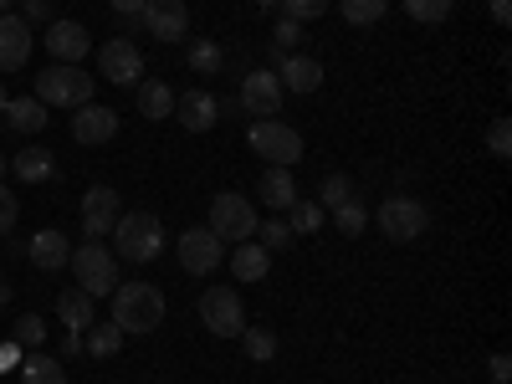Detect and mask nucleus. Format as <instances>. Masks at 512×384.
I'll use <instances>...</instances> for the list:
<instances>
[{"label":"nucleus","mask_w":512,"mask_h":384,"mask_svg":"<svg viewBox=\"0 0 512 384\" xmlns=\"http://www.w3.org/2000/svg\"><path fill=\"white\" fill-rule=\"evenodd\" d=\"M113 323L123 333H154L164 323V292L154 282H118L113 287Z\"/></svg>","instance_id":"1"},{"label":"nucleus","mask_w":512,"mask_h":384,"mask_svg":"<svg viewBox=\"0 0 512 384\" xmlns=\"http://www.w3.org/2000/svg\"><path fill=\"white\" fill-rule=\"evenodd\" d=\"M164 251V226L154 210H123L118 226H113V256H123V262H154V256Z\"/></svg>","instance_id":"2"},{"label":"nucleus","mask_w":512,"mask_h":384,"mask_svg":"<svg viewBox=\"0 0 512 384\" xmlns=\"http://www.w3.org/2000/svg\"><path fill=\"white\" fill-rule=\"evenodd\" d=\"M36 98L47 108H82V103H93V72L57 62L47 72H36Z\"/></svg>","instance_id":"3"},{"label":"nucleus","mask_w":512,"mask_h":384,"mask_svg":"<svg viewBox=\"0 0 512 384\" xmlns=\"http://www.w3.org/2000/svg\"><path fill=\"white\" fill-rule=\"evenodd\" d=\"M374 221H379V231L390 236L395 246H410V241H420L425 231H431V210H425L415 195H384Z\"/></svg>","instance_id":"4"},{"label":"nucleus","mask_w":512,"mask_h":384,"mask_svg":"<svg viewBox=\"0 0 512 384\" xmlns=\"http://www.w3.org/2000/svg\"><path fill=\"white\" fill-rule=\"evenodd\" d=\"M246 144H251V154H262L267 164H282V169H292L297 159H303V134L282 118H256Z\"/></svg>","instance_id":"5"},{"label":"nucleus","mask_w":512,"mask_h":384,"mask_svg":"<svg viewBox=\"0 0 512 384\" xmlns=\"http://www.w3.org/2000/svg\"><path fill=\"white\" fill-rule=\"evenodd\" d=\"M72 277H77V287L88 292V297H113V287H118V272H113V251L103 246V241H82L77 251H72Z\"/></svg>","instance_id":"6"},{"label":"nucleus","mask_w":512,"mask_h":384,"mask_svg":"<svg viewBox=\"0 0 512 384\" xmlns=\"http://www.w3.org/2000/svg\"><path fill=\"white\" fill-rule=\"evenodd\" d=\"M200 318H205V328L216 333V338H241V328H246V303H241V292H236L231 282L205 287V292H200Z\"/></svg>","instance_id":"7"},{"label":"nucleus","mask_w":512,"mask_h":384,"mask_svg":"<svg viewBox=\"0 0 512 384\" xmlns=\"http://www.w3.org/2000/svg\"><path fill=\"white\" fill-rule=\"evenodd\" d=\"M205 226L216 231L221 241H251V236H256V210H251L246 195L221 190L216 200H210V221H205Z\"/></svg>","instance_id":"8"},{"label":"nucleus","mask_w":512,"mask_h":384,"mask_svg":"<svg viewBox=\"0 0 512 384\" xmlns=\"http://www.w3.org/2000/svg\"><path fill=\"white\" fill-rule=\"evenodd\" d=\"M175 251H180V267H185L190 277H210V272L226 262V241L210 231V226H190V231H180Z\"/></svg>","instance_id":"9"},{"label":"nucleus","mask_w":512,"mask_h":384,"mask_svg":"<svg viewBox=\"0 0 512 384\" xmlns=\"http://www.w3.org/2000/svg\"><path fill=\"white\" fill-rule=\"evenodd\" d=\"M139 31H149L154 41H164V47H175V41L190 36V6L185 0H144Z\"/></svg>","instance_id":"10"},{"label":"nucleus","mask_w":512,"mask_h":384,"mask_svg":"<svg viewBox=\"0 0 512 384\" xmlns=\"http://www.w3.org/2000/svg\"><path fill=\"white\" fill-rule=\"evenodd\" d=\"M118 216H123V200H118L113 185H93L88 195H82V231H88V241L113 236Z\"/></svg>","instance_id":"11"},{"label":"nucleus","mask_w":512,"mask_h":384,"mask_svg":"<svg viewBox=\"0 0 512 384\" xmlns=\"http://www.w3.org/2000/svg\"><path fill=\"white\" fill-rule=\"evenodd\" d=\"M98 72L108 77V82H118V88H139L144 82V57H139V47L134 41H108V47H98Z\"/></svg>","instance_id":"12"},{"label":"nucleus","mask_w":512,"mask_h":384,"mask_svg":"<svg viewBox=\"0 0 512 384\" xmlns=\"http://www.w3.org/2000/svg\"><path fill=\"white\" fill-rule=\"evenodd\" d=\"M72 139H77L82 149L113 144V139H118V113L103 108V103H82V108L72 113Z\"/></svg>","instance_id":"13"},{"label":"nucleus","mask_w":512,"mask_h":384,"mask_svg":"<svg viewBox=\"0 0 512 384\" xmlns=\"http://www.w3.org/2000/svg\"><path fill=\"white\" fill-rule=\"evenodd\" d=\"M241 108H246L251 118H277V113H282V82H277V72H246V82H241Z\"/></svg>","instance_id":"14"},{"label":"nucleus","mask_w":512,"mask_h":384,"mask_svg":"<svg viewBox=\"0 0 512 384\" xmlns=\"http://www.w3.org/2000/svg\"><path fill=\"white\" fill-rule=\"evenodd\" d=\"M31 62V21L6 11L0 16V72H21Z\"/></svg>","instance_id":"15"},{"label":"nucleus","mask_w":512,"mask_h":384,"mask_svg":"<svg viewBox=\"0 0 512 384\" xmlns=\"http://www.w3.org/2000/svg\"><path fill=\"white\" fill-rule=\"evenodd\" d=\"M47 52H52L57 62L77 67L82 57L93 52V36H88V26H82V21H52V26H47Z\"/></svg>","instance_id":"16"},{"label":"nucleus","mask_w":512,"mask_h":384,"mask_svg":"<svg viewBox=\"0 0 512 384\" xmlns=\"http://www.w3.org/2000/svg\"><path fill=\"white\" fill-rule=\"evenodd\" d=\"M277 82H282V93H318L323 88V67L308 52H287L277 62Z\"/></svg>","instance_id":"17"},{"label":"nucleus","mask_w":512,"mask_h":384,"mask_svg":"<svg viewBox=\"0 0 512 384\" xmlns=\"http://www.w3.org/2000/svg\"><path fill=\"white\" fill-rule=\"evenodd\" d=\"M26 256H31V267H36V272H67V262H72V241H67L62 231H36L31 246H26Z\"/></svg>","instance_id":"18"},{"label":"nucleus","mask_w":512,"mask_h":384,"mask_svg":"<svg viewBox=\"0 0 512 384\" xmlns=\"http://www.w3.org/2000/svg\"><path fill=\"white\" fill-rule=\"evenodd\" d=\"M175 118L190 128V134H210V128H216V118H221V103L210 98V93H200V88H190V93L175 98Z\"/></svg>","instance_id":"19"},{"label":"nucleus","mask_w":512,"mask_h":384,"mask_svg":"<svg viewBox=\"0 0 512 384\" xmlns=\"http://www.w3.org/2000/svg\"><path fill=\"white\" fill-rule=\"evenodd\" d=\"M0 123H6V128H16L21 139H31V134H41V128L52 123V113H47V103H41V98H31V93H26V98H11V103H6Z\"/></svg>","instance_id":"20"},{"label":"nucleus","mask_w":512,"mask_h":384,"mask_svg":"<svg viewBox=\"0 0 512 384\" xmlns=\"http://www.w3.org/2000/svg\"><path fill=\"white\" fill-rule=\"evenodd\" d=\"M267 272H272V251H267L262 241H236V251H231V277H236V282H267Z\"/></svg>","instance_id":"21"},{"label":"nucleus","mask_w":512,"mask_h":384,"mask_svg":"<svg viewBox=\"0 0 512 384\" xmlns=\"http://www.w3.org/2000/svg\"><path fill=\"white\" fill-rule=\"evenodd\" d=\"M256 195H262V205H272V216H287V205L297 200L292 169H282V164H267V175H262V185H256Z\"/></svg>","instance_id":"22"},{"label":"nucleus","mask_w":512,"mask_h":384,"mask_svg":"<svg viewBox=\"0 0 512 384\" xmlns=\"http://www.w3.org/2000/svg\"><path fill=\"white\" fill-rule=\"evenodd\" d=\"M57 318H62L72 333H88V328L98 323V313H93V297L82 292V287H67V292L57 297Z\"/></svg>","instance_id":"23"},{"label":"nucleus","mask_w":512,"mask_h":384,"mask_svg":"<svg viewBox=\"0 0 512 384\" xmlns=\"http://www.w3.org/2000/svg\"><path fill=\"white\" fill-rule=\"evenodd\" d=\"M11 169H16V180H26V185H41V180H52V175H57V159H52V149L31 144V149H21V154L11 159Z\"/></svg>","instance_id":"24"},{"label":"nucleus","mask_w":512,"mask_h":384,"mask_svg":"<svg viewBox=\"0 0 512 384\" xmlns=\"http://www.w3.org/2000/svg\"><path fill=\"white\" fill-rule=\"evenodd\" d=\"M139 113H144L149 123L175 118V93H169L159 77H144V82H139Z\"/></svg>","instance_id":"25"},{"label":"nucleus","mask_w":512,"mask_h":384,"mask_svg":"<svg viewBox=\"0 0 512 384\" xmlns=\"http://www.w3.org/2000/svg\"><path fill=\"white\" fill-rule=\"evenodd\" d=\"M123 338H128V333H123L113 318H103V323H93L88 333H82V349H88L93 359H113V354L123 349Z\"/></svg>","instance_id":"26"},{"label":"nucleus","mask_w":512,"mask_h":384,"mask_svg":"<svg viewBox=\"0 0 512 384\" xmlns=\"http://www.w3.org/2000/svg\"><path fill=\"white\" fill-rule=\"evenodd\" d=\"M21 384H67V369H62V359L31 349V354L21 359Z\"/></svg>","instance_id":"27"},{"label":"nucleus","mask_w":512,"mask_h":384,"mask_svg":"<svg viewBox=\"0 0 512 384\" xmlns=\"http://www.w3.org/2000/svg\"><path fill=\"white\" fill-rule=\"evenodd\" d=\"M241 344H246V359H251V364H272V359H277V333H272V328L246 323V328H241Z\"/></svg>","instance_id":"28"},{"label":"nucleus","mask_w":512,"mask_h":384,"mask_svg":"<svg viewBox=\"0 0 512 384\" xmlns=\"http://www.w3.org/2000/svg\"><path fill=\"white\" fill-rule=\"evenodd\" d=\"M221 67H226V52H221V41H210V36L190 41V72H200V77H216Z\"/></svg>","instance_id":"29"},{"label":"nucleus","mask_w":512,"mask_h":384,"mask_svg":"<svg viewBox=\"0 0 512 384\" xmlns=\"http://www.w3.org/2000/svg\"><path fill=\"white\" fill-rule=\"evenodd\" d=\"M287 226H292V236H313V231L323 226V205L297 195V200L287 205Z\"/></svg>","instance_id":"30"},{"label":"nucleus","mask_w":512,"mask_h":384,"mask_svg":"<svg viewBox=\"0 0 512 384\" xmlns=\"http://www.w3.org/2000/svg\"><path fill=\"white\" fill-rule=\"evenodd\" d=\"M338 11H344L349 26H374V21H384L390 0H338Z\"/></svg>","instance_id":"31"},{"label":"nucleus","mask_w":512,"mask_h":384,"mask_svg":"<svg viewBox=\"0 0 512 384\" xmlns=\"http://www.w3.org/2000/svg\"><path fill=\"white\" fill-rule=\"evenodd\" d=\"M344 200H354V180L333 169V175H323V185H318V205H323V210H338Z\"/></svg>","instance_id":"32"},{"label":"nucleus","mask_w":512,"mask_h":384,"mask_svg":"<svg viewBox=\"0 0 512 384\" xmlns=\"http://www.w3.org/2000/svg\"><path fill=\"white\" fill-rule=\"evenodd\" d=\"M400 6H405V16H410V21L436 26V21H446V16H451L456 0H400Z\"/></svg>","instance_id":"33"},{"label":"nucleus","mask_w":512,"mask_h":384,"mask_svg":"<svg viewBox=\"0 0 512 384\" xmlns=\"http://www.w3.org/2000/svg\"><path fill=\"white\" fill-rule=\"evenodd\" d=\"M256 241H262L267 251H287L297 236H292V226H287V216H272V221H256Z\"/></svg>","instance_id":"34"},{"label":"nucleus","mask_w":512,"mask_h":384,"mask_svg":"<svg viewBox=\"0 0 512 384\" xmlns=\"http://www.w3.org/2000/svg\"><path fill=\"white\" fill-rule=\"evenodd\" d=\"M333 226L344 231V236H364V226H369V210L359 205V195H354V200H344V205L333 210Z\"/></svg>","instance_id":"35"},{"label":"nucleus","mask_w":512,"mask_h":384,"mask_svg":"<svg viewBox=\"0 0 512 384\" xmlns=\"http://www.w3.org/2000/svg\"><path fill=\"white\" fill-rule=\"evenodd\" d=\"M11 344H21V349H41V344H47V323H41L36 313L16 318V333H11Z\"/></svg>","instance_id":"36"},{"label":"nucleus","mask_w":512,"mask_h":384,"mask_svg":"<svg viewBox=\"0 0 512 384\" xmlns=\"http://www.w3.org/2000/svg\"><path fill=\"white\" fill-rule=\"evenodd\" d=\"M303 36H308V31H303V21H287V16H282V21H277V31H272V47L287 57V52L303 47Z\"/></svg>","instance_id":"37"},{"label":"nucleus","mask_w":512,"mask_h":384,"mask_svg":"<svg viewBox=\"0 0 512 384\" xmlns=\"http://www.w3.org/2000/svg\"><path fill=\"white\" fill-rule=\"evenodd\" d=\"M323 11H328V0H282V16H287V21H303V26L318 21Z\"/></svg>","instance_id":"38"},{"label":"nucleus","mask_w":512,"mask_h":384,"mask_svg":"<svg viewBox=\"0 0 512 384\" xmlns=\"http://www.w3.org/2000/svg\"><path fill=\"white\" fill-rule=\"evenodd\" d=\"M487 149H492L497 159H512V123H507V118H492V128H487Z\"/></svg>","instance_id":"39"},{"label":"nucleus","mask_w":512,"mask_h":384,"mask_svg":"<svg viewBox=\"0 0 512 384\" xmlns=\"http://www.w3.org/2000/svg\"><path fill=\"white\" fill-rule=\"evenodd\" d=\"M16 216H21V200H16L6 185H0V236H6V231L16 226Z\"/></svg>","instance_id":"40"},{"label":"nucleus","mask_w":512,"mask_h":384,"mask_svg":"<svg viewBox=\"0 0 512 384\" xmlns=\"http://www.w3.org/2000/svg\"><path fill=\"white\" fill-rule=\"evenodd\" d=\"M108 6L128 21V31H139V16H144V0H108Z\"/></svg>","instance_id":"41"},{"label":"nucleus","mask_w":512,"mask_h":384,"mask_svg":"<svg viewBox=\"0 0 512 384\" xmlns=\"http://www.w3.org/2000/svg\"><path fill=\"white\" fill-rule=\"evenodd\" d=\"M21 16L26 21H52V0H21Z\"/></svg>","instance_id":"42"},{"label":"nucleus","mask_w":512,"mask_h":384,"mask_svg":"<svg viewBox=\"0 0 512 384\" xmlns=\"http://www.w3.org/2000/svg\"><path fill=\"white\" fill-rule=\"evenodd\" d=\"M492 379H497V384L512 379V354H492Z\"/></svg>","instance_id":"43"},{"label":"nucleus","mask_w":512,"mask_h":384,"mask_svg":"<svg viewBox=\"0 0 512 384\" xmlns=\"http://www.w3.org/2000/svg\"><path fill=\"white\" fill-rule=\"evenodd\" d=\"M492 21L497 26H512V0H492Z\"/></svg>","instance_id":"44"},{"label":"nucleus","mask_w":512,"mask_h":384,"mask_svg":"<svg viewBox=\"0 0 512 384\" xmlns=\"http://www.w3.org/2000/svg\"><path fill=\"white\" fill-rule=\"evenodd\" d=\"M72 354H82V333L67 328V338H62V359H72Z\"/></svg>","instance_id":"45"},{"label":"nucleus","mask_w":512,"mask_h":384,"mask_svg":"<svg viewBox=\"0 0 512 384\" xmlns=\"http://www.w3.org/2000/svg\"><path fill=\"white\" fill-rule=\"evenodd\" d=\"M16 359H21V344H6V349H0V369H16Z\"/></svg>","instance_id":"46"},{"label":"nucleus","mask_w":512,"mask_h":384,"mask_svg":"<svg viewBox=\"0 0 512 384\" xmlns=\"http://www.w3.org/2000/svg\"><path fill=\"white\" fill-rule=\"evenodd\" d=\"M0 303H11V282H6V272H0Z\"/></svg>","instance_id":"47"},{"label":"nucleus","mask_w":512,"mask_h":384,"mask_svg":"<svg viewBox=\"0 0 512 384\" xmlns=\"http://www.w3.org/2000/svg\"><path fill=\"white\" fill-rule=\"evenodd\" d=\"M6 103H11V93H6V82H0V113H6Z\"/></svg>","instance_id":"48"},{"label":"nucleus","mask_w":512,"mask_h":384,"mask_svg":"<svg viewBox=\"0 0 512 384\" xmlns=\"http://www.w3.org/2000/svg\"><path fill=\"white\" fill-rule=\"evenodd\" d=\"M256 6H262V11H272V6H282V0H256Z\"/></svg>","instance_id":"49"},{"label":"nucleus","mask_w":512,"mask_h":384,"mask_svg":"<svg viewBox=\"0 0 512 384\" xmlns=\"http://www.w3.org/2000/svg\"><path fill=\"white\" fill-rule=\"evenodd\" d=\"M11 6H16V0H0V16H6V11H11Z\"/></svg>","instance_id":"50"},{"label":"nucleus","mask_w":512,"mask_h":384,"mask_svg":"<svg viewBox=\"0 0 512 384\" xmlns=\"http://www.w3.org/2000/svg\"><path fill=\"white\" fill-rule=\"evenodd\" d=\"M0 175H6V154H0Z\"/></svg>","instance_id":"51"}]
</instances>
